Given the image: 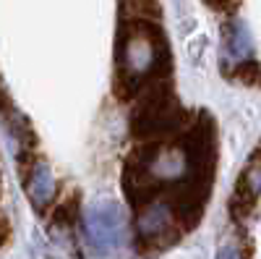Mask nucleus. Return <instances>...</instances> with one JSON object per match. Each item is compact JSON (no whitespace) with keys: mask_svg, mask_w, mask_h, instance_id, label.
<instances>
[{"mask_svg":"<svg viewBox=\"0 0 261 259\" xmlns=\"http://www.w3.org/2000/svg\"><path fill=\"white\" fill-rule=\"evenodd\" d=\"M175 215L165 199H151L144 207H139L136 215V239L144 246L162 249L175 239Z\"/></svg>","mask_w":261,"mask_h":259,"instance_id":"2","label":"nucleus"},{"mask_svg":"<svg viewBox=\"0 0 261 259\" xmlns=\"http://www.w3.org/2000/svg\"><path fill=\"white\" fill-rule=\"evenodd\" d=\"M217 259H241V254H238L235 249H230V246H225V249L217 251Z\"/></svg>","mask_w":261,"mask_h":259,"instance_id":"5","label":"nucleus"},{"mask_svg":"<svg viewBox=\"0 0 261 259\" xmlns=\"http://www.w3.org/2000/svg\"><path fill=\"white\" fill-rule=\"evenodd\" d=\"M241 186L246 189L248 186V194H251V199L256 202V197H258V189H261V173H258V157H253V162H251V168L243 173V181H241Z\"/></svg>","mask_w":261,"mask_h":259,"instance_id":"4","label":"nucleus"},{"mask_svg":"<svg viewBox=\"0 0 261 259\" xmlns=\"http://www.w3.org/2000/svg\"><path fill=\"white\" fill-rule=\"evenodd\" d=\"M27 194L37 209H47L58 197V183L45 160H34L27 173Z\"/></svg>","mask_w":261,"mask_h":259,"instance_id":"3","label":"nucleus"},{"mask_svg":"<svg viewBox=\"0 0 261 259\" xmlns=\"http://www.w3.org/2000/svg\"><path fill=\"white\" fill-rule=\"evenodd\" d=\"M84 233L97 251H115L128 239L125 215L115 204H97L84 215Z\"/></svg>","mask_w":261,"mask_h":259,"instance_id":"1","label":"nucleus"}]
</instances>
